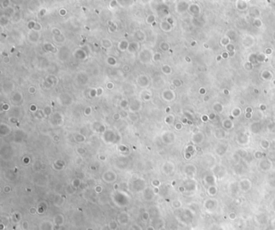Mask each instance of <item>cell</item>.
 Listing matches in <instances>:
<instances>
[{
    "label": "cell",
    "mask_w": 275,
    "mask_h": 230,
    "mask_svg": "<svg viewBox=\"0 0 275 230\" xmlns=\"http://www.w3.org/2000/svg\"><path fill=\"white\" fill-rule=\"evenodd\" d=\"M217 206V202L215 201V200H208L206 203H205V208L207 209H210V210H211L212 209H215V207Z\"/></svg>",
    "instance_id": "cell-1"
}]
</instances>
